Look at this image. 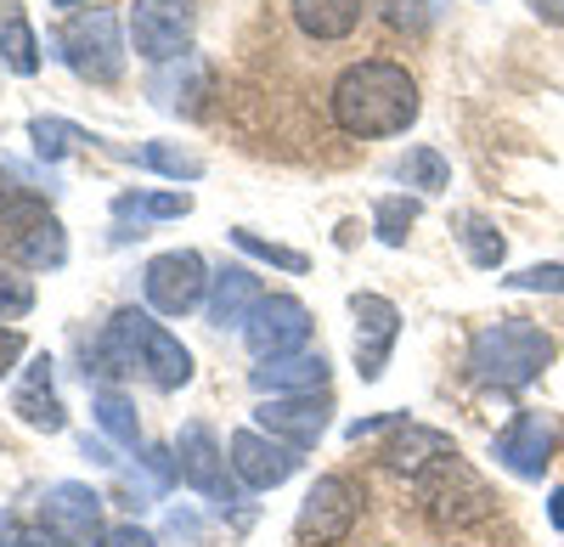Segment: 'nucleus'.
<instances>
[{
	"label": "nucleus",
	"mask_w": 564,
	"mask_h": 547,
	"mask_svg": "<svg viewBox=\"0 0 564 547\" xmlns=\"http://www.w3.org/2000/svg\"><path fill=\"white\" fill-rule=\"evenodd\" d=\"M327 413H334L327 395H271V401H260L254 429H265L271 440L305 451V446H316L327 435Z\"/></svg>",
	"instance_id": "12"
},
{
	"label": "nucleus",
	"mask_w": 564,
	"mask_h": 547,
	"mask_svg": "<svg viewBox=\"0 0 564 547\" xmlns=\"http://www.w3.org/2000/svg\"><path fill=\"white\" fill-rule=\"evenodd\" d=\"M513 294H564V260H542V265H525L513 271V277H502Z\"/></svg>",
	"instance_id": "30"
},
{
	"label": "nucleus",
	"mask_w": 564,
	"mask_h": 547,
	"mask_svg": "<svg viewBox=\"0 0 564 547\" xmlns=\"http://www.w3.org/2000/svg\"><path fill=\"white\" fill-rule=\"evenodd\" d=\"M130 158H135L141 169H159V175H170V180H198V175H204V158L181 153V147H170V142H148V147H135Z\"/></svg>",
	"instance_id": "25"
},
{
	"label": "nucleus",
	"mask_w": 564,
	"mask_h": 547,
	"mask_svg": "<svg viewBox=\"0 0 564 547\" xmlns=\"http://www.w3.org/2000/svg\"><path fill=\"white\" fill-rule=\"evenodd\" d=\"M79 451H85V458H90V463H102V469H113V463H119V458H113V451H108L102 440H90V435L79 440Z\"/></svg>",
	"instance_id": "39"
},
{
	"label": "nucleus",
	"mask_w": 564,
	"mask_h": 547,
	"mask_svg": "<svg viewBox=\"0 0 564 547\" xmlns=\"http://www.w3.org/2000/svg\"><path fill=\"white\" fill-rule=\"evenodd\" d=\"M441 458H457V446H452V435H441V429H430V424H401L395 435H390V446H384V463L395 469V474H423V469H435Z\"/></svg>",
	"instance_id": "19"
},
{
	"label": "nucleus",
	"mask_w": 564,
	"mask_h": 547,
	"mask_svg": "<svg viewBox=\"0 0 564 547\" xmlns=\"http://www.w3.org/2000/svg\"><path fill=\"white\" fill-rule=\"evenodd\" d=\"M209 265L204 254L193 249H170V254H153L148 271H141V288H148V305L159 316H186L193 305H204V288H209Z\"/></svg>",
	"instance_id": "8"
},
{
	"label": "nucleus",
	"mask_w": 564,
	"mask_h": 547,
	"mask_svg": "<svg viewBox=\"0 0 564 547\" xmlns=\"http://www.w3.org/2000/svg\"><path fill=\"white\" fill-rule=\"evenodd\" d=\"M0 63H7L12 74H40V40L29 29V18L18 7H0Z\"/></svg>",
	"instance_id": "23"
},
{
	"label": "nucleus",
	"mask_w": 564,
	"mask_h": 547,
	"mask_svg": "<svg viewBox=\"0 0 564 547\" xmlns=\"http://www.w3.org/2000/svg\"><path fill=\"white\" fill-rule=\"evenodd\" d=\"M29 310H34V283L23 271L0 265V322H7V316H29Z\"/></svg>",
	"instance_id": "33"
},
{
	"label": "nucleus",
	"mask_w": 564,
	"mask_h": 547,
	"mask_svg": "<svg viewBox=\"0 0 564 547\" xmlns=\"http://www.w3.org/2000/svg\"><path fill=\"white\" fill-rule=\"evenodd\" d=\"M113 209H119V215H153V220H175V215L193 209V198H186V193H148V198H119Z\"/></svg>",
	"instance_id": "31"
},
{
	"label": "nucleus",
	"mask_w": 564,
	"mask_h": 547,
	"mask_svg": "<svg viewBox=\"0 0 564 547\" xmlns=\"http://www.w3.org/2000/svg\"><path fill=\"white\" fill-rule=\"evenodd\" d=\"M525 7H531L542 23H564V0H525Z\"/></svg>",
	"instance_id": "40"
},
{
	"label": "nucleus",
	"mask_w": 564,
	"mask_h": 547,
	"mask_svg": "<svg viewBox=\"0 0 564 547\" xmlns=\"http://www.w3.org/2000/svg\"><path fill=\"white\" fill-rule=\"evenodd\" d=\"M265 288L249 265H226L209 288V328H249V316L260 310Z\"/></svg>",
	"instance_id": "17"
},
{
	"label": "nucleus",
	"mask_w": 564,
	"mask_h": 547,
	"mask_svg": "<svg viewBox=\"0 0 564 547\" xmlns=\"http://www.w3.org/2000/svg\"><path fill=\"white\" fill-rule=\"evenodd\" d=\"M553 446H558V424L547 413H520L497 435V463L520 480H542V469L553 463Z\"/></svg>",
	"instance_id": "14"
},
{
	"label": "nucleus",
	"mask_w": 564,
	"mask_h": 547,
	"mask_svg": "<svg viewBox=\"0 0 564 547\" xmlns=\"http://www.w3.org/2000/svg\"><path fill=\"white\" fill-rule=\"evenodd\" d=\"M52 7H85V0H52Z\"/></svg>",
	"instance_id": "42"
},
{
	"label": "nucleus",
	"mask_w": 564,
	"mask_h": 547,
	"mask_svg": "<svg viewBox=\"0 0 564 547\" xmlns=\"http://www.w3.org/2000/svg\"><path fill=\"white\" fill-rule=\"evenodd\" d=\"M379 12H384V23H390V29H406V34H417L423 23H430L417 0H379Z\"/></svg>",
	"instance_id": "34"
},
{
	"label": "nucleus",
	"mask_w": 564,
	"mask_h": 547,
	"mask_svg": "<svg viewBox=\"0 0 564 547\" xmlns=\"http://www.w3.org/2000/svg\"><path fill=\"white\" fill-rule=\"evenodd\" d=\"M97 355H102L108 373H148L159 390H181L186 379H193L186 344L170 328H159L148 310H119L97 339Z\"/></svg>",
	"instance_id": "2"
},
{
	"label": "nucleus",
	"mask_w": 564,
	"mask_h": 547,
	"mask_svg": "<svg viewBox=\"0 0 564 547\" xmlns=\"http://www.w3.org/2000/svg\"><path fill=\"white\" fill-rule=\"evenodd\" d=\"M361 514V491L345 480V474H327L305 491V503H300V519H294V536L300 547H339L350 536Z\"/></svg>",
	"instance_id": "7"
},
{
	"label": "nucleus",
	"mask_w": 564,
	"mask_h": 547,
	"mask_svg": "<svg viewBox=\"0 0 564 547\" xmlns=\"http://www.w3.org/2000/svg\"><path fill=\"white\" fill-rule=\"evenodd\" d=\"M63 63L85 79V85H113L124 74V34H119V18L108 7H90L79 12L68 29H63Z\"/></svg>",
	"instance_id": "6"
},
{
	"label": "nucleus",
	"mask_w": 564,
	"mask_h": 547,
	"mask_svg": "<svg viewBox=\"0 0 564 547\" xmlns=\"http://www.w3.org/2000/svg\"><path fill=\"white\" fill-rule=\"evenodd\" d=\"M417 503L441 530H468V525L497 514V496L486 491V480L463 458H441L435 469H423L417 474Z\"/></svg>",
	"instance_id": "5"
},
{
	"label": "nucleus",
	"mask_w": 564,
	"mask_h": 547,
	"mask_svg": "<svg viewBox=\"0 0 564 547\" xmlns=\"http://www.w3.org/2000/svg\"><path fill=\"white\" fill-rule=\"evenodd\" d=\"M412 220H417V198H379V209H372L379 243H390V249H401V243H406Z\"/></svg>",
	"instance_id": "28"
},
{
	"label": "nucleus",
	"mask_w": 564,
	"mask_h": 547,
	"mask_svg": "<svg viewBox=\"0 0 564 547\" xmlns=\"http://www.w3.org/2000/svg\"><path fill=\"white\" fill-rule=\"evenodd\" d=\"M175 469H181V480L193 485V491H204L209 503H238V491H231V480H226V451H220V440H215V429L209 424H186L181 429V440H175Z\"/></svg>",
	"instance_id": "13"
},
{
	"label": "nucleus",
	"mask_w": 564,
	"mask_h": 547,
	"mask_svg": "<svg viewBox=\"0 0 564 547\" xmlns=\"http://www.w3.org/2000/svg\"><path fill=\"white\" fill-rule=\"evenodd\" d=\"M29 344H23V333L18 328H0V379H7L12 368H18V355H23Z\"/></svg>",
	"instance_id": "36"
},
{
	"label": "nucleus",
	"mask_w": 564,
	"mask_h": 547,
	"mask_svg": "<svg viewBox=\"0 0 564 547\" xmlns=\"http://www.w3.org/2000/svg\"><path fill=\"white\" fill-rule=\"evenodd\" d=\"M463 249H468V260H475L480 271H497L502 254H508V243L497 238V226L486 215H463Z\"/></svg>",
	"instance_id": "27"
},
{
	"label": "nucleus",
	"mask_w": 564,
	"mask_h": 547,
	"mask_svg": "<svg viewBox=\"0 0 564 547\" xmlns=\"http://www.w3.org/2000/svg\"><path fill=\"white\" fill-rule=\"evenodd\" d=\"M350 316H356V373L361 384H372L401 339V310L384 294H350Z\"/></svg>",
	"instance_id": "11"
},
{
	"label": "nucleus",
	"mask_w": 564,
	"mask_h": 547,
	"mask_svg": "<svg viewBox=\"0 0 564 547\" xmlns=\"http://www.w3.org/2000/svg\"><path fill=\"white\" fill-rule=\"evenodd\" d=\"M547 361H553V333H542L536 322H520V316H497L468 344L475 379L497 390H525L531 379L547 373Z\"/></svg>",
	"instance_id": "3"
},
{
	"label": "nucleus",
	"mask_w": 564,
	"mask_h": 547,
	"mask_svg": "<svg viewBox=\"0 0 564 547\" xmlns=\"http://www.w3.org/2000/svg\"><path fill=\"white\" fill-rule=\"evenodd\" d=\"M417 119V79L401 63H350L334 79V124L345 135H401Z\"/></svg>",
	"instance_id": "1"
},
{
	"label": "nucleus",
	"mask_w": 564,
	"mask_h": 547,
	"mask_svg": "<svg viewBox=\"0 0 564 547\" xmlns=\"http://www.w3.org/2000/svg\"><path fill=\"white\" fill-rule=\"evenodd\" d=\"M406 424V413H384V418H361V424H350V440H367V435H379V429H401Z\"/></svg>",
	"instance_id": "37"
},
{
	"label": "nucleus",
	"mask_w": 564,
	"mask_h": 547,
	"mask_svg": "<svg viewBox=\"0 0 564 547\" xmlns=\"http://www.w3.org/2000/svg\"><path fill=\"white\" fill-rule=\"evenodd\" d=\"M0 254L29 265V271H57L68 260L63 220L45 209V198L18 193V187L0 193Z\"/></svg>",
	"instance_id": "4"
},
{
	"label": "nucleus",
	"mask_w": 564,
	"mask_h": 547,
	"mask_svg": "<svg viewBox=\"0 0 564 547\" xmlns=\"http://www.w3.org/2000/svg\"><path fill=\"white\" fill-rule=\"evenodd\" d=\"M0 536H7V519H0Z\"/></svg>",
	"instance_id": "43"
},
{
	"label": "nucleus",
	"mask_w": 564,
	"mask_h": 547,
	"mask_svg": "<svg viewBox=\"0 0 564 547\" xmlns=\"http://www.w3.org/2000/svg\"><path fill=\"white\" fill-rule=\"evenodd\" d=\"M209 90V68H204V57H175V63H159V74H153V102L159 108H170V113H198V97Z\"/></svg>",
	"instance_id": "20"
},
{
	"label": "nucleus",
	"mask_w": 564,
	"mask_h": 547,
	"mask_svg": "<svg viewBox=\"0 0 564 547\" xmlns=\"http://www.w3.org/2000/svg\"><path fill=\"white\" fill-rule=\"evenodd\" d=\"M327 384V355L322 350H294V355H276L254 368V390L265 395H316Z\"/></svg>",
	"instance_id": "18"
},
{
	"label": "nucleus",
	"mask_w": 564,
	"mask_h": 547,
	"mask_svg": "<svg viewBox=\"0 0 564 547\" xmlns=\"http://www.w3.org/2000/svg\"><path fill=\"white\" fill-rule=\"evenodd\" d=\"M108 547H153V536L135 525H119V530H108Z\"/></svg>",
	"instance_id": "38"
},
{
	"label": "nucleus",
	"mask_w": 564,
	"mask_h": 547,
	"mask_svg": "<svg viewBox=\"0 0 564 547\" xmlns=\"http://www.w3.org/2000/svg\"><path fill=\"white\" fill-rule=\"evenodd\" d=\"M305 339H311V310L294 294H265L260 310L249 316V328H243V344H249L254 361L294 355V350H305Z\"/></svg>",
	"instance_id": "10"
},
{
	"label": "nucleus",
	"mask_w": 564,
	"mask_h": 547,
	"mask_svg": "<svg viewBox=\"0 0 564 547\" xmlns=\"http://www.w3.org/2000/svg\"><path fill=\"white\" fill-rule=\"evenodd\" d=\"M226 451H231V469H238V480L249 491H271L282 480H294V469H300V451L271 440L265 429H238Z\"/></svg>",
	"instance_id": "15"
},
{
	"label": "nucleus",
	"mask_w": 564,
	"mask_h": 547,
	"mask_svg": "<svg viewBox=\"0 0 564 547\" xmlns=\"http://www.w3.org/2000/svg\"><path fill=\"white\" fill-rule=\"evenodd\" d=\"M231 243H238L243 254H254V260H271V265H282V271H305V265H311V260H305L300 249H282V243H265V238L243 232V226H238V232H231Z\"/></svg>",
	"instance_id": "32"
},
{
	"label": "nucleus",
	"mask_w": 564,
	"mask_h": 547,
	"mask_svg": "<svg viewBox=\"0 0 564 547\" xmlns=\"http://www.w3.org/2000/svg\"><path fill=\"white\" fill-rule=\"evenodd\" d=\"M289 7H294V23L311 40H345L361 23L367 0H289Z\"/></svg>",
	"instance_id": "22"
},
{
	"label": "nucleus",
	"mask_w": 564,
	"mask_h": 547,
	"mask_svg": "<svg viewBox=\"0 0 564 547\" xmlns=\"http://www.w3.org/2000/svg\"><path fill=\"white\" fill-rule=\"evenodd\" d=\"M12 413L29 424V429H45V435H57L68 418H63V401L52 395V361H34L29 368V379H23V390H18V401H12Z\"/></svg>",
	"instance_id": "21"
},
{
	"label": "nucleus",
	"mask_w": 564,
	"mask_h": 547,
	"mask_svg": "<svg viewBox=\"0 0 564 547\" xmlns=\"http://www.w3.org/2000/svg\"><path fill=\"white\" fill-rule=\"evenodd\" d=\"M97 424H102L119 446H135V406H130L119 390H97Z\"/></svg>",
	"instance_id": "29"
},
{
	"label": "nucleus",
	"mask_w": 564,
	"mask_h": 547,
	"mask_svg": "<svg viewBox=\"0 0 564 547\" xmlns=\"http://www.w3.org/2000/svg\"><path fill=\"white\" fill-rule=\"evenodd\" d=\"M547 519H553V530H564V485L553 491V503H547Z\"/></svg>",
	"instance_id": "41"
},
{
	"label": "nucleus",
	"mask_w": 564,
	"mask_h": 547,
	"mask_svg": "<svg viewBox=\"0 0 564 547\" xmlns=\"http://www.w3.org/2000/svg\"><path fill=\"white\" fill-rule=\"evenodd\" d=\"M40 519L52 525V530H63L68 541H90V536L102 530V496L90 491V485H74V480H63V485H52V491H45Z\"/></svg>",
	"instance_id": "16"
},
{
	"label": "nucleus",
	"mask_w": 564,
	"mask_h": 547,
	"mask_svg": "<svg viewBox=\"0 0 564 547\" xmlns=\"http://www.w3.org/2000/svg\"><path fill=\"white\" fill-rule=\"evenodd\" d=\"M193 40V0H130V45L148 63L186 57Z\"/></svg>",
	"instance_id": "9"
},
{
	"label": "nucleus",
	"mask_w": 564,
	"mask_h": 547,
	"mask_svg": "<svg viewBox=\"0 0 564 547\" xmlns=\"http://www.w3.org/2000/svg\"><path fill=\"white\" fill-rule=\"evenodd\" d=\"M12 547H74V541L63 530H52V525H29V530L12 536Z\"/></svg>",
	"instance_id": "35"
},
{
	"label": "nucleus",
	"mask_w": 564,
	"mask_h": 547,
	"mask_svg": "<svg viewBox=\"0 0 564 547\" xmlns=\"http://www.w3.org/2000/svg\"><path fill=\"white\" fill-rule=\"evenodd\" d=\"M29 142H34V153H40L45 164H57V158H68L79 142H90V135H85L79 124H68V119H34V124H29Z\"/></svg>",
	"instance_id": "24"
},
{
	"label": "nucleus",
	"mask_w": 564,
	"mask_h": 547,
	"mask_svg": "<svg viewBox=\"0 0 564 547\" xmlns=\"http://www.w3.org/2000/svg\"><path fill=\"white\" fill-rule=\"evenodd\" d=\"M401 180H406V187H417V193H441V187H452V164L435 147H412L401 158Z\"/></svg>",
	"instance_id": "26"
}]
</instances>
